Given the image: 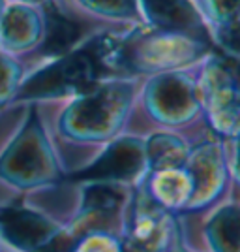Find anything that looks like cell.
I'll return each mask as SVG.
<instances>
[{
    "label": "cell",
    "mask_w": 240,
    "mask_h": 252,
    "mask_svg": "<svg viewBox=\"0 0 240 252\" xmlns=\"http://www.w3.org/2000/svg\"><path fill=\"white\" fill-rule=\"evenodd\" d=\"M180 239L177 215L160 207L141 185L133 190L122 233L124 252H169Z\"/></svg>",
    "instance_id": "52a82bcc"
},
{
    "label": "cell",
    "mask_w": 240,
    "mask_h": 252,
    "mask_svg": "<svg viewBox=\"0 0 240 252\" xmlns=\"http://www.w3.org/2000/svg\"><path fill=\"white\" fill-rule=\"evenodd\" d=\"M210 134L212 130L207 123L189 130H160L148 134L145 137V160L148 173L184 166L193 147Z\"/></svg>",
    "instance_id": "7c38bea8"
},
{
    "label": "cell",
    "mask_w": 240,
    "mask_h": 252,
    "mask_svg": "<svg viewBox=\"0 0 240 252\" xmlns=\"http://www.w3.org/2000/svg\"><path fill=\"white\" fill-rule=\"evenodd\" d=\"M180 241L193 252H240V189L201 215H178Z\"/></svg>",
    "instance_id": "8992f818"
},
{
    "label": "cell",
    "mask_w": 240,
    "mask_h": 252,
    "mask_svg": "<svg viewBox=\"0 0 240 252\" xmlns=\"http://www.w3.org/2000/svg\"><path fill=\"white\" fill-rule=\"evenodd\" d=\"M0 243L15 252H70L73 247L62 222L30 207L0 215Z\"/></svg>",
    "instance_id": "9c48e42d"
},
{
    "label": "cell",
    "mask_w": 240,
    "mask_h": 252,
    "mask_svg": "<svg viewBox=\"0 0 240 252\" xmlns=\"http://www.w3.org/2000/svg\"><path fill=\"white\" fill-rule=\"evenodd\" d=\"M184 168L193 181V194L180 215H201L219 203L233 189L223 139L214 132L193 147Z\"/></svg>",
    "instance_id": "ba28073f"
},
{
    "label": "cell",
    "mask_w": 240,
    "mask_h": 252,
    "mask_svg": "<svg viewBox=\"0 0 240 252\" xmlns=\"http://www.w3.org/2000/svg\"><path fill=\"white\" fill-rule=\"evenodd\" d=\"M86 169L88 177L92 179H109L126 183L130 187H139L148 173L145 160V137L120 134L102 153V157Z\"/></svg>",
    "instance_id": "30bf717a"
},
{
    "label": "cell",
    "mask_w": 240,
    "mask_h": 252,
    "mask_svg": "<svg viewBox=\"0 0 240 252\" xmlns=\"http://www.w3.org/2000/svg\"><path fill=\"white\" fill-rule=\"evenodd\" d=\"M47 21L38 6L11 2L0 13V51L25 55L36 49L45 38Z\"/></svg>",
    "instance_id": "8fae6325"
},
{
    "label": "cell",
    "mask_w": 240,
    "mask_h": 252,
    "mask_svg": "<svg viewBox=\"0 0 240 252\" xmlns=\"http://www.w3.org/2000/svg\"><path fill=\"white\" fill-rule=\"evenodd\" d=\"M199 64L143 77L122 134L146 137L160 130H189L203 125L197 93Z\"/></svg>",
    "instance_id": "7a4b0ae2"
},
{
    "label": "cell",
    "mask_w": 240,
    "mask_h": 252,
    "mask_svg": "<svg viewBox=\"0 0 240 252\" xmlns=\"http://www.w3.org/2000/svg\"><path fill=\"white\" fill-rule=\"evenodd\" d=\"M11 2H19V4H28V6H38V8H42L43 4H47L49 0H11Z\"/></svg>",
    "instance_id": "ffe728a7"
},
{
    "label": "cell",
    "mask_w": 240,
    "mask_h": 252,
    "mask_svg": "<svg viewBox=\"0 0 240 252\" xmlns=\"http://www.w3.org/2000/svg\"><path fill=\"white\" fill-rule=\"evenodd\" d=\"M141 187L160 207H163L177 217L180 213H184L193 194V181L184 166L150 171L143 179Z\"/></svg>",
    "instance_id": "5bb4252c"
},
{
    "label": "cell",
    "mask_w": 240,
    "mask_h": 252,
    "mask_svg": "<svg viewBox=\"0 0 240 252\" xmlns=\"http://www.w3.org/2000/svg\"><path fill=\"white\" fill-rule=\"evenodd\" d=\"M214 51L212 43L184 32L135 27L120 32L116 75H154L195 66Z\"/></svg>",
    "instance_id": "3957f363"
},
{
    "label": "cell",
    "mask_w": 240,
    "mask_h": 252,
    "mask_svg": "<svg viewBox=\"0 0 240 252\" xmlns=\"http://www.w3.org/2000/svg\"><path fill=\"white\" fill-rule=\"evenodd\" d=\"M70 252H124L122 239L109 231H86L73 243Z\"/></svg>",
    "instance_id": "ac0fdd59"
},
{
    "label": "cell",
    "mask_w": 240,
    "mask_h": 252,
    "mask_svg": "<svg viewBox=\"0 0 240 252\" xmlns=\"http://www.w3.org/2000/svg\"><path fill=\"white\" fill-rule=\"evenodd\" d=\"M79 8L105 21L128 23V27H145L137 0H73Z\"/></svg>",
    "instance_id": "9a60e30c"
},
{
    "label": "cell",
    "mask_w": 240,
    "mask_h": 252,
    "mask_svg": "<svg viewBox=\"0 0 240 252\" xmlns=\"http://www.w3.org/2000/svg\"><path fill=\"white\" fill-rule=\"evenodd\" d=\"M207 29H216L240 17V0H191Z\"/></svg>",
    "instance_id": "2e32d148"
},
{
    "label": "cell",
    "mask_w": 240,
    "mask_h": 252,
    "mask_svg": "<svg viewBox=\"0 0 240 252\" xmlns=\"http://www.w3.org/2000/svg\"><path fill=\"white\" fill-rule=\"evenodd\" d=\"M197 93L203 119L221 139L240 132V72L229 59L212 51L197 70Z\"/></svg>",
    "instance_id": "5b68a950"
},
{
    "label": "cell",
    "mask_w": 240,
    "mask_h": 252,
    "mask_svg": "<svg viewBox=\"0 0 240 252\" xmlns=\"http://www.w3.org/2000/svg\"><path fill=\"white\" fill-rule=\"evenodd\" d=\"M141 83V75H109L79 94L62 98L66 104L54 123L56 137L70 147L90 149L94 164L124 132Z\"/></svg>",
    "instance_id": "6da1fadb"
},
{
    "label": "cell",
    "mask_w": 240,
    "mask_h": 252,
    "mask_svg": "<svg viewBox=\"0 0 240 252\" xmlns=\"http://www.w3.org/2000/svg\"><path fill=\"white\" fill-rule=\"evenodd\" d=\"M4 6H6V2H4V0H0V13H2V10H4Z\"/></svg>",
    "instance_id": "44dd1931"
},
{
    "label": "cell",
    "mask_w": 240,
    "mask_h": 252,
    "mask_svg": "<svg viewBox=\"0 0 240 252\" xmlns=\"http://www.w3.org/2000/svg\"><path fill=\"white\" fill-rule=\"evenodd\" d=\"M25 74L13 55L0 51V105L15 98Z\"/></svg>",
    "instance_id": "e0dca14e"
},
{
    "label": "cell",
    "mask_w": 240,
    "mask_h": 252,
    "mask_svg": "<svg viewBox=\"0 0 240 252\" xmlns=\"http://www.w3.org/2000/svg\"><path fill=\"white\" fill-rule=\"evenodd\" d=\"M137 8L148 29L184 32L210 42L209 29L191 0H137Z\"/></svg>",
    "instance_id": "4fadbf2b"
},
{
    "label": "cell",
    "mask_w": 240,
    "mask_h": 252,
    "mask_svg": "<svg viewBox=\"0 0 240 252\" xmlns=\"http://www.w3.org/2000/svg\"><path fill=\"white\" fill-rule=\"evenodd\" d=\"M62 175L58 155L38 117H30L0 158V179L19 190L43 189Z\"/></svg>",
    "instance_id": "277c9868"
},
{
    "label": "cell",
    "mask_w": 240,
    "mask_h": 252,
    "mask_svg": "<svg viewBox=\"0 0 240 252\" xmlns=\"http://www.w3.org/2000/svg\"><path fill=\"white\" fill-rule=\"evenodd\" d=\"M223 147H225V158H227L231 181L237 189H240V132L229 139H223Z\"/></svg>",
    "instance_id": "d6986e66"
}]
</instances>
